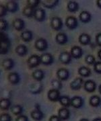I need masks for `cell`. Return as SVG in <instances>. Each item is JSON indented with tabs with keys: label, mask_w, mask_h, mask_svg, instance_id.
<instances>
[{
	"label": "cell",
	"mask_w": 101,
	"mask_h": 121,
	"mask_svg": "<svg viewBox=\"0 0 101 121\" xmlns=\"http://www.w3.org/2000/svg\"><path fill=\"white\" fill-rule=\"evenodd\" d=\"M31 117L32 119H34L36 121H41L43 117H44V114L40 109H35L33 111H32L31 113Z\"/></svg>",
	"instance_id": "cell-16"
},
{
	"label": "cell",
	"mask_w": 101,
	"mask_h": 121,
	"mask_svg": "<svg viewBox=\"0 0 101 121\" xmlns=\"http://www.w3.org/2000/svg\"><path fill=\"white\" fill-rule=\"evenodd\" d=\"M16 52L19 56H24L28 53V48L24 44H20L16 48Z\"/></svg>",
	"instance_id": "cell-25"
},
{
	"label": "cell",
	"mask_w": 101,
	"mask_h": 121,
	"mask_svg": "<svg viewBox=\"0 0 101 121\" xmlns=\"http://www.w3.org/2000/svg\"><path fill=\"white\" fill-rule=\"evenodd\" d=\"M8 81L13 85H16L20 81V75L16 72H11L9 73L8 76Z\"/></svg>",
	"instance_id": "cell-14"
},
{
	"label": "cell",
	"mask_w": 101,
	"mask_h": 121,
	"mask_svg": "<svg viewBox=\"0 0 101 121\" xmlns=\"http://www.w3.org/2000/svg\"><path fill=\"white\" fill-rule=\"evenodd\" d=\"M33 17L39 22H43L46 18L45 11L43 8H36Z\"/></svg>",
	"instance_id": "cell-4"
},
{
	"label": "cell",
	"mask_w": 101,
	"mask_h": 121,
	"mask_svg": "<svg viewBox=\"0 0 101 121\" xmlns=\"http://www.w3.org/2000/svg\"><path fill=\"white\" fill-rule=\"evenodd\" d=\"M11 112L16 116H20L23 112V108L20 105H13L11 107Z\"/></svg>",
	"instance_id": "cell-32"
},
{
	"label": "cell",
	"mask_w": 101,
	"mask_h": 121,
	"mask_svg": "<svg viewBox=\"0 0 101 121\" xmlns=\"http://www.w3.org/2000/svg\"><path fill=\"white\" fill-rule=\"evenodd\" d=\"M16 121H28V118L26 116L21 114L16 118Z\"/></svg>",
	"instance_id": "cell-41"
},
{
	"label": "cell",
	"mask_w": 101,
	"mask_h": 121,
	"mask_svg": "<svg viewBox=\"0 0 101 121\" xmlns=\"http://www.w3.org/2000/svg\"><path fill=\"white\" fill-rule=\"evenodd\" d=\"M101 104V98L98 95H92L90 99V104L93 107H98Z\"/></svg>",
	"instance_id": "cell-29"
},
{
	"label": "cell",
	"mask_w": 101,
	"mask_h": 121,
	"mask_svg": "<svg viewBox=\"0 0 101 121\" xmlns=\"http://www.w3.org/2000/svg\"><path fill=\"white\" fill-rule=\"evenodd\" d=\"M40 2H42V4L44 5L46 8H53L54 7H55L57 4L59 3V1H40Z\"/></svg>",
	"instance_id": "cell-33"
},
{
	"label": "cell",
	"mask_w": 101,
	"mask_h": 121,
	"mask_svg": "<svg viewBox=\"0 0 101 121\" xmlns=\"http://www.w3.org/2000/svg\"><path fill=\"white\" fill-rule=\"evenodd\" d=\"M70 112L67 108H61L58 112V117L61 120H67L70 118Z\"/></svg>",
	"instance_id": "cell-18"
},
{
	"label": "cell",
	"mask_w": 101,
	"mask_h": 121,
	"mask_svg": "<svg viewBox=\"0 0 101 121\" xmlns=\"http://www.w3.org/2000/svg\"><path fill=\"white\" fill-rule=\"evenodd\" d=\"M96 43L98 46L101 47V33H99L96 36Z\"/></svg>",
	"instance_id": "cell-42"
},
{
	"label": "cell",
	"mask_w": 101,
	"mask_h": 121,
	"mask_svg": "<svg viewBox=\"0 0 101 121\" xmlns=\"http://www.w3.org/2000/svg\"><path fill=\"white\" fill-rule=\"evenodd\" d=\"M21 38L24 42H30L33 38V34L31 30H25L22 32Z\"/></svg>",
	"instance_id": "cell-27"
},
{
	"label": "cell",
	"mask_w": 101,
	"mask_h": 121,
	"mask_svg": "<svg viewBox=\"0 0 101 121\" xmlns=\"http://www.w3.org/2000/svg\"><path fill=\"white\" fill-rule=\"evenodd\" d=\"M97 4L99 8H101V0H98L97 1Z\"/></svg>",
	"instance_id": "cell-44"
},
{
	"label": "cell",
	"mask_w": 101,
	"mask_h": 121,
	"mask_svg": "<svg viewBox=\"0 0 101 121\" xmlns=\"http://www.w3.org/2000/svg\"><path fill=\"white\" fill-rule=\"evenodd\" d=\"M98 58L101 60V49L98 52Z\"/></svg>",
	"instance_id": "cell-45"
},
{
	"label": "cell",
	"mask_w": 101,
	"mask_h": 121,
	"mask_svg": "<svg viewBox=\"0 0 101 121\" xmlns=\"http://www.w3.org/2000/svg\"><path fill=\"white\" fill-rule=\"evenodd\" d=\"M80 121H89L88 119H86V118H82V119H81Z\"/></svg>",
	"instance_id": "cell-48"
},
{
	"label": "cell",
	"mask_w": 101,
	"mask_h": 121,
	"mask_svg": "<svg viewBox=\"0 0 101 121\" xmlns=\"http://www.w3.org/2000/svg\"><path fill=\"white\" fill-rule=\"evenodd\" d=\"M66 25L70 30H74L78 26V19L74 16H69L66 20Z\"/></svg>",
	"instance_id": "cell-3"
},
{
	"label": "cell",
	"mask_w": 101,
	"mask_h": 121,
	"mask_svg": "<svg viewBox=\"0 0 101 121\" xmlns=\"http://www.w3.org/2000/svg\"><path fill=\"white\" fill-rule=\"evenodd\" d=\"M83 87H84L85 90L86 91H88L89 93H92L96 90L97 84H96L95 82H94L93 80L89 79V80H87L86 82L84 83Z\"/></svg>",
	"instance_id": "cell-11"
},
{
	"label": "cell",
	"mask_w": 101,
	"mask_h": 121,
	"mask_svg": "<svg viewBox=\"0 0 101 121\" xmlns=\"http://www.w3.org/2000/svg\"><path fill=\"white\" fill-rule=\"evenodd\" d=\"M83 50L79 46H74L71 49V57L74 59H79L83 55Z\"/></svg>",
	"instance_id": "cell-8"
},
{
	"label": "cell",
	"mask_w": 101,
	"mask_h": 121,
	"mask_svg": "<svg viewBox=\"0 0 101 121\" xmlns=\"http://www.w3.org/2000/svg\"><path fill=\"white\" fill-rule=\"evenodd\" d=\"M40 57V62L43 65H51L53 63V57L52 55L49 53H44Z\"/></svg>",
	"instance_id": "cell-10"
},
{
	"label": "cell",
	"mask_w": 101,
	"mask_h": 121,
	"mask_svg": "<svg viewBox=\"0 0 101 121\" xmlns=\"http://www.w3.org/2000/svg\"><path fill=\"white\" fill-rule=\"evenodd\" d=\"M7 9L5 6L4 5H0V17H3L6 16L7 14Z\"/></svg>",
	"instance_id": "cell-40"
},
{
	"label": "cell",
	"mask_w": 101,
	"mask_h": 121,
	"mask_svg": "<svg viewBox=\"0 0 101 121\" xmlns=\"http://www.w3.org/2000/svg\"><path fill=\"white\" fill-rule=\"evenodd\" d=\"M67 8V10L69 12L74 13V12H76L79 9V4L76 1H70L68 2Z\"/></svg>",
	"instance_id": "cell-26"
},
{
	"label": "cell",
	"mask_w": 101,
	"mask_h": 121,
	"mask_svg": "<svg viewBox=\"0 0 101 121\" xmlns=\"http://www.w3.org/2000/svg\"><path fill=\"white\" fill-rule=\"evenodd\" d=\"M51 26L53 30H57V31L61 30L63 27V22H62L61 18L59 17H52L51 20Z\"/></svg>",
	"instance_id": "cell-5"
},
{
	"label": "cell",
	"mask_w": 101,
	"mask_h": 121,
	"mask_svg": "<svg viewBox=\"0 0 101 121\" xmlns=\"http://www.w3.org/2000/svg\"><path fill=\"white\" fill-rule=\"evenodd\" d=\"M79 17L80 21L82 22L88 23L89 22H90V20L92 19V16L90 13V12H88L87 11H83L80 13Z\"/></svg>",
	"instance_id": "cell-19"
},
{
	"label": "cell",
	"mask_w": 101,
	"mask_h": 121,
	"mask_svg": "<svg viewBox=\"0 0 101 121\" xmlns=\"http://www.w3.org/2000/svg\"><path fill=\"white\" fill-rule=\"evenodd\" d=\"M70 76V72L66 68H61L57 71V77L59 80L61 81H66L67 80Z\"/></svg>",
	"instance_id": "cell-6"
},
{
	"label": "cell",
	"mask_w": 101,
	"mask_h": 121,
	"mask_svg": "<svg viewBox=\"0 0 101 121\" xmlns=\"http://www.w3.org/2000/svg\"><path fill=\"white\" fill-rule=\"evenodd\" d=\"M79 42L83 45H88L91 42V37L88 34L83 33L79 36Z\"/></svg>",
	"instance_id": "cell-22"
},
{
	"label": "cell",
	"mask_w": 101,
	"mask_h": 121,
	"mask_svg": "<svg viewBox=\"0 0 101 121\" xmlns=\"http://www.w3.org/2000/svg\"><path fill=\"white\" fill-rule=\"evenodd\" d=\"M85 61L88 65H94L96 63V60H95V57L92 55H88L86 56L85 58Z\"/></svg>",
	"instance_id": "cell-35"
},
{
	"label": "cell",
	"mask_w": 101,
	"mask_h": 121,
	"mask_svg": "<svg viewBox=\"0 0 101 121\" xmlns=\"http://www.w3.org/2000/svg\"><path fill=\"white\" fill-rule=\"evenodd\" d=\"M83 104V99L80 96H74L71 99V106L75 108H80Z\"/></svg>",
	"instance_id": "cell-9"
},
{
	"label": "cell",
	"mask_w": 101,
	"mask_h": 121,
	"mask_svg": "<svg viewBox=\"0 0 101 121\" xmlns=\"http://www.w3.org/2000/svg\"><path fill=\"white\" fill-rule=\"evenodd\" d=\"M47 97H48L49 100H51L52 102H57V101H59V99L61 97L60 92H59V91L57 90L51 89L48 91Z\"/></svg>",
	"instance_id": "cell-7"
},
{
	"label": "cell",
	"mask_w": 101,
	"mask_h": 121,
	"mask_svg": "<svg viewBox=\"0 0 101 121\" xmlns=\"http://www.w3.org/2000/svg\"><path fill=\"white\" fill-rule=\"evenodd\" d=\"M94 69L97 73H101V61H97L94 64Z\"/></svg>",
	"instance_id": "cell-39"
},
{
	"label": "cell",
	"mask_w": 101,
	"mask_h": 121,
	"mask_svg": "<svg viewBox=\"0 0 101 121\" xmlns=\"http://www.w3.org/2000/svg\"><path fill=\"white\" fill-rule=\"evenodd\" d=\"M51 85L53 86V89H55L59 91L62 88V83L59 79H53L51 82Z\"/></svg>",
	"instance_id": "cell-34"
},
{
	"label": "cell",
	"mask_w": 101,
	"mask_h": 121,
	"mask_svg": "<svg viewBox=\"0 0 101 121\" xmlns=\"http://www.w3.org/2000/svg\"><path fill=\"white\" fill-rule=\"evenodd\" d=\"M11 101L8 98L0 99V109L2 110H7L11 107Z\"/></svg>",
	"instance_id": "cell-20"
},
{
	"label": "cell",
	"mask_w": 101,
	"mask_h": 121,
	"mask_svg": "<svg viewBox=\"0 0 101 121\" xmlns=\"http://www.w3.org/2000/svg\"><path fill=\"white\" fill-rule=\"evenodd\" d=\"M0 121H12V117L8 113L0 114Z\"/></svg>",
	"instance_id": "cell-38"
},
{
	"label": "cell",
	"mask_w": 101,
	"mask_h": 121,
	"mask_svg": "<svg viewBox=\"0 0 101 121\" xmlns=\"http://www.w3.org/2000/svg\"><path fill=\"white\" fill-rule=\"evenodd\" d=\"M93 121H101V118H97L94 119Z\"/></svg>",
	"instance_id": "cell-46"
},
{
	"label": "cell",
	"mask_w": 101,
	"mask_h": 121,
	"mask_svg": "<svg viewBox=\"0 0 101 121\" xmlns=\"http://www.w3.org/2000/svg\"><path fill=\"white\" fill-rule=\"evenodd\" d=\"M5 8L8 12L15 13L18 10V4L15 1H9L5 5Z\"/></svg>",
	"instance_id": "cell-13"
},
{
	"label": "cell",
	"mask_w": 101,
	"mask_h": 121,
	"mask_svg": "<svg viewBox=\"0 0 101 121\" xmlns=\"http://www.w3.org/2000/svg\"><path fill=\"white\" fill-rule=\"evenodd\" d=\"M2 67L7 71L11 70L14 67V61L12 59H6L3 60Z\"/></svg>",
	"instance_id": "cell-24"
},
{
	"label": "cell",
	"mask_w": 101,
	"mask_h": 121,
	"mask_svg": "<svg viewBox=\"0 0 101 121\" xmlns=\"http://www.w3.org/2000/svg\"><path fill=\"white\" fill-rule=\"evenodd\" d=\"M59 60L63 64H69L71 61V55L70 52H63L59 55Z\"/></svg>",
	"instance_id": "cell-15"
},
{
	"label": "cell",
	"mask_w": 101,
	"mask_h": 121,
	"mask_svg": "<svg viewBox=\"0 0 101 121\" xmlns=\"http://www.w3.org/2000/svg\"><path fill=\"white\" fill-rule=\"evenodd\" d=\"M98 91H99V93L101 94V84L99 86V87H98Z\"/></svg>",
	"instance_id": "cell-47"
},
{
	"label": "cell",
	"mask_w": 101,
	"mask_h": 121,
	"mask_svg": "<svg viewBox=\"0 0 101 121\" xmlns=\"http://www.w3.org/2000/svg\"><path fill=\"white\" fill-rule=\"evenodd\" d=\"M35 48L39 51H44L48 48V43L47 40L43 38L37 39L35 44Z\"/></svg>",
	"instance_id": "cell-2"
},
{
	"label": "cell",
	"mask_w": 101,
	"mask_h": 121,
	"mask_svg": "<svg viewBox=\"0 0 101 121\" xmlns=\"http://www.w3.org/2000/svg\"><path fill=\"white\" fill-rule=\"evenodd\" d=\"M32 77L33 78L38 81V82H40L41 80L43 79V78L44 77V72L40 70V69H37V70H35V71H33L32 73Z\"/></svg>",
	"instance_id": "cell-28"
},
{
	"label": "cell",
	"mask_w": 101,
	"mask_h": 121,
	"mask_svg": "<svg viewBox=\"0 0 101 121\" xmlns=\"http://www.w3.org/2000/svg\"><path fill=\"white\" fill-rule=\"evenodd\" d=\"M49 121H61V120L59 118V117L56 115H53L50 117Z\"/></svg>",
	"instance_id": "cell-43"
},
{
	"label": "cell",
	"mask_w": 101,
	"mask_h": 121,
	"mask_svg": "<svg viewBox=\"0 0 101 121\" xmlns=\"http://www.w3.org/2000/svg\"><path fill=\"white\" fill-rule=\"evenodd\" d=\"M78 73L82 77L87 78L91 75V70L87 67L82 66V67H80L78 69Z\"/></svg>",
	"instance_id": "cell-23"
},
{
	"label": "cell",
	"mask_w": 101,
	"mask_h": 121,
	"mask_svg": "<svg viewBox=\"0 0 101 121\" xmlns=\"http://www.w3.org/2000/svg\"><path fill=\"white\" fill-rule=\"evenodd\" d=\"M28 65L30 68H35L41 63L40 62V57L37 55H31L27 61Z\"/></svg>",
	"instance_id": "cell-1"
},
{
	"label": "cell",
	"mask_w": 101,
	"mask_h": 121,
	"mask_svg": "<svg viewBox=\"0 0 101 121\" xmlns=\"http://www.w3.org/2000/svg\"><path fill=\"white\" fill-rule=\"evenodd\" d=\"M13 28L18 31H21L22 30L24 27H25V23H24V21L20 19V18H16L13 21Z\"/></svg>",
	"instance_id": "cell-17"
},
{
	"label": "cell",
	"mask_w": 101,
	"mask_h": 121,
	"mask_svg": "<svg viewBox=\"0 0 101 121\" xmlns=\"http://www.w3.org/2000/svg\"><path fill=\"white\" fill-rule=\"evenodd\" d=\"M59 102L64 108H67L71 106V99L66 95H62L59 99Z\"/></svg>",
	"instance_id": "cell-30"
},
{
	"label": "cell",
	"mask_w": 101,
	"mask_h": 121,
	"mask_svg": "<svg viewBox=\"0 0 101 121\" xmlns=\"http://www.w3.org/2000/svg\"><path fill=\"white\" fill-rule=\"evenodd\" d=\"M40 3V0H28L27 1V4L28 6H31L33 8L36 9V7L39 5Z\"/></svg>",
	"instance_id": "cell-36"
},
{
	"label": "cell",
	"mask_w": 101,
	"mask_h": 121,
	"mask_svg": "<svg viewBox=\"0 0 101 121\" xmlns=\"http://www.w3.org/2000/svg\"><path fill=\"white\" fill-rule=\"evenodd\" d=\"M56 41L58 44H61L63 45L67 43V40H68V38H67V36L65 34V33H59L56 35Z\"/></svg>",
	"instance_id": "cell-21"
},
{
	"label": "cell",
	"mask_w": 101,
	"mask_h": 121,
	"mask_svg": "<svg viewBox=\"0 0 101 121\" xmlns=\"http://www.w3.org/2000/svg\"><path fill=\"white\" fill-rule=\"evenodd\" d=\"M83 83V80L82 78H77L71 82L70 87L73 90H79Z\"/></svg>",
	"instance_id": "cell-12"
},
{
	"label": "cell",
	"mask_w": 101,
	"mask_h": 121,
	"mask_svg": "<svg viewBox=\"0 0 101 121\" xmlns=\"http://www.w3.org/2000/svg\"><path fill=\"white\" fill-rule=\"evenodd\" d=\"M35 9L32 8L31 6L27 5L26 6L24 9H23V14L26 16L27 17H32L34 16V13H35Z\"/></svg>",
	"instance_id": "cell-31"
},
{
	"label": "cell",
	"mask_w": 101,
	"mask_h": 121,
	"mask_svg": "<svg viewBox=\"0 0 101 121\" xmlns=\"http://www.w3.org/2000/svg\"><path fill=\"white\" fill-rule=\"evenodd\" d=\"M8 27V24L7 21L4 19L0 18V31H5L7 30Z\"/></svg>",
	"instance_id": "cell-37"
}]
</instances>
